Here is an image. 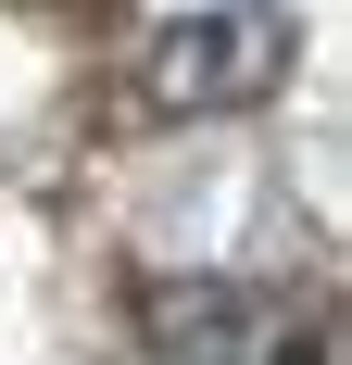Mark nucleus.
Masks as SVG:
<instances>
[{"label": "nucleus", "instance_id": "2", "mask_svg": "<svg viewBox=\"0 0 352 365\" xmlns=\"http://www.w3.org/2000/svg\"><path fill=\"white\" fill-rule=\"evenodd\" d=\"M151 340H164V365H289V315L264 290H227V277L164 290L151 302Z\"/></svg>", "mask_w": 352, "mask_h": 365}, {"label": "nucleus", "instance_id": "1", "mask_svg": "<svg viewBox=\"0 0 352 365\" xmlns=\"http://www.w3.org/2000/svg\"><path fill=\"white\" fill-rule=\"evenodd\" d=\"M289 51H302V13L289 0H202L176 13L164 51H151V101L164 113H239L289 88Z\"/></svg>", "mask_w": 352, "mask_h": 365}]
</instances>
